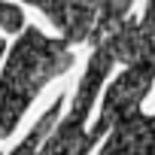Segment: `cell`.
Instances as JSON below:
<instances>
[{"instance_id":"obj_1","label":"cell","mask_w":155,"mask_h":155,"mask_svg":"<svg viewBox=\"0 0 155 155\" xmlns=\"http://www.w3.org/2000/svg\"><path fill=\"white\" fill-rule=\"evenodd\" d=\"M76 55L61 37H49L40 28H25L6 49V64L0 70V140L15 134L18 122L37 101V94L73 67Z\"/></svg>"},{"instance_id":"obj_2","label":"cell","mask_w":155,"mask_h":155,"mask_svg":"<svg viewBox=\"0 0 155 155\" xmlns=\"http://www.w3.org/2000/svg\"><path fill=\"white\" fill-rule=\"evenodd\" d=\"M152 85H155V58L125 67L116 79L107 85V91H104L97 122L88 128L91 137L101 140V137H107L119 122H125V119H131L134 113H140V104L146 101V94L152 91Z\"/></svg>"},{"instance_id":"obj_3","label":"cell","mask_w":155,"mask_h":155,"mask_svg":"<svg viewBox=\"0 0 155 155\" xmlns=\"http://www.w3.org/2000/svg\"><path fill=\"white\" fill-rule=\"evenodd\" d=\"M34 9H40L61 34L67 46L73 43H91L101 3H58V0H34Z\"/></svg>"},{"instance_id":"obj_4","label":"cell","mask_w":155,"mask_h":155,"mask_svg":"<svg viewBox=\"0 0 155 155\" xmlns=\"http://www.w3.org/2000/svg\"><path fill=\"white\" fill-rule=\"evenodd\" d=\"M113 64H119V61H116L113 43L104 37V40L94 46V52H91V58H88V67H85V73H82L79 85H76V94H73L70 110H67L70 116L88 122V113H91L94 101L101 97V88H104V82H107V76H110Z\"/></svg>"},{"instance_id":"obj_5","label":"cell","mask_w":155,"mask_h":155,"mask_svg":"<svg viewBox=\"0 0 155 155\" xmlns=\"http://www.w3.org/2000/svg\"><path fill=\"white\" fill-rule=\"evenodd\" d=\"M101 155H155V113H134L101 143Z\"/></svg>"},{"instance_id":"obj_6","label":"cell","mask_w":155,"mask_h":155,"mask_svg":"<svg viewBox=\"0 0 155 155\" xmlns=\"http://www.w3.org/2000/svg\"><path fill=\"white\" fill-rule=\"evenodd\" d=\"M94 146H97V140L85 128V119H76L67 113L52 128V134L43 140L37 155H88Z\"/></svg>"},{"instance_id":"obj_7","label":"cell","mask_w":155,"mask_h":155,"mask_svg":"<svg viewBox=\"0 0 155 155\" xmlns=\"http://www.w3.org/2000/svg\"><path fill=\"white\" fill-rule=\"evenodd\" d=\"M61 107H64V94L61 97H55V104L37 119V125L25 134V140L15 146V149H9V152H0V155H37L40 152V146H43V140L52 134V128L61 122Z\"/></svg>"},{"instance_id":"obj_8","label":"cell","mask_w":155,"mask_h":155,"mask_svg":"<svg viewBox=\"0 0 155 155\" xmlns=\"http://www.w3.org/2000/svg\"><path fill=\"white\" fill-rule=\"evenodd\" d=\"M28 25H25V9L15 6V3H0V31L6 34H21Z\"/></svg>"}]
</instances>
